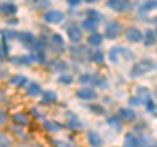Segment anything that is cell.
I'll list each match as a JSON object with an SVG mask.
<instances>
[{
    "instance_id": "cell-22",
    "label": "cell",
    "mask_w": 157,
    "mask_h": 147,
    "mask_svg": "<svg viewBox=\"0 0 157 147\" xmlns=\"http://www.w3.org/2000/svg\"><path fill=\"white\" fill-rule=\"evenodd\" d=\"M26 83H28V78L21 74H17L11 78V85H13V86L24 87V86H26Z\"/></svg>"
},
{
    "instance_id": "cell-6",
    "label": "cell",
    "mask_w": 157,
    "mask_h": 147,
    "mask_svg": "<svg viewBox=\"0 0 157 147\" xmlns=\"http://www.w3.org/2000/svg\"><path fill=\"white\" fill-rule=\"evenodd\" d=\"M126 38H127V41L131 42V43H140L143 41V33H141V30H139L137 27L132 26V27L127 29Z\"/></svg>"
},
{
    "instance_id": "cell-25",
    "label": "cell",
    "mask_w": 157,
    "mask_h": 147,
    "mask_svg": "<svg viewBox=\"0 0 157 147\" xmlns=\"http://www.w3.org/2000/svg\"><path fill=\"white\" fill-rule=\"evenodd\" d=\"M12 61L16 63V64H21V65H30L33 63V59L32 56H18V57H13Z\"/></svg>"
},
{
    "instance_id": "cell-7",
    "label": "cell",
    "mask_w": 157,
    "mask_h": 147,
    "mask_svg": "<svg viewBox=\"0 0 157 147\" xmlns=\"http://www.w3.org/2000/svg\"><path fill=\"white\" fill-rule=\"evenodd\" d=\"M67 35H68V38H70V41L72 43H75V45H77V43L82 39V33H81L80 27H78L77 25L68 26L67 27Z\"/></svg>"
},
{
    "instance_id": "cell-29",
    "label": "cell",
    "mask_w": 157,
    "mask_h": 147,
    "mask_svg": "<svg viewBox=\"0 0 157 147\" xmlns=\"http://www.w3.org/2000/svg\"><path fill=\"white\" fill-rule=\"evenodd\" d=\"M58 82L60 83V85H71L73 82V77L71 74H60L58 77Z\"/></svg>"
},
{
    "instance_id": "cell-11",
    "label": "cell",
    "mask_w": 157,
    "mask_h": 147,
    "mask_svg": "<svg viewBox=\"0 0 157 147\" xmlns=\"http://www.w3.org/2000/svg\"><path fill=\"white\" fill-rule=\"evenodd\" d=\"M143 41H144V46L145 47H151V46H155L157 43V35L153 30L148 29L144 34H143Z\"/></svg>"
},
{
    "instance_id": "cell-4",
    "label": "cell",
    "mask_w": 157,
    "mask_h": 147,
    "mask_svg": "<svg viewBox=\"0 0 157 147\" xmlns=\"http://www.w3.org/2000/svg\"><path fill=\"white\" fill-rule=\"evenodd\" d=\"M121 31H122L121 23L118 21H111V22L107 23L106 27H105V37L107 39H110V41H114V39H117L119 37Z\"/></svg>"
},
{
    "instance_id": "cell-3",
    "label": "cell",
    "mask_w": 157,
    "mask_h": 147,
    "mask_svg": "<svg viewBox=\"0 0 157 147\" xmlns=\"http://www.w3.org/2000/svg\"><path fill=\"white\" fill-rule=\"evenodd\" d=\"M106 7L117 13H126L131 11L132 3H131V0H107Z\"/></svg>"
},
{
    "instance_id": "cell-42",
    "label": "cell",
    "mask_w": 157,
    "mask_h": 147,
    "mask_svg": "<svg viewBox=\"0 0 157 147\" xmlns=\"http://www.w3.org/2000/svg\"><path fill=\"white\" fill-rule=\"evenodd\" d=\"M155 33H156V35H157V30H156V31H155Z\"/></svg>"
},
{
    "instance_id": "cell-38",
    "label": "cell",
    "mask_w": 157,
    "mask_h": 147,
    "mask_svg": "<svg viewBox=\"0 0 157 147\" xmlns=\"http://www.w3.org/2000/svg\"><path fill=\"white\" fill-rule=\"evenodd\" d=\"M67 3L70 4L71 7H76V5H78V4L81 3V0H67Z\"/></svg>"
},
{
    "instance_id": "cell-27",
    "label": "cell",
    "mask_w": 157,
    "mask_h": 147,
    "mask_svg": "<svg viewBox=\"0 0 157 147\" xmlns=\"http://www.w3.org/2000/svg\"><path fill=\"white\" fill-rule=\"evenodd\" d=\"M13 121L16 122L17 125H20V126H25V125H28V122H29L28 117L24 115V113H16V115H13Z\"/></svg>"
},
{
    "instance_id": "cell-13",
    "label": "cell",
    "mask_w": 157,
    "mask_h": 147,
    "mask_svg": "<svg viewBox=\"0 0 157 147\" xmlns=\"http://www.w3.org/2000/svg\"><path fill=\"white\" fill-rule=\"evenodd\" d=\"M119 117L124 121H134L136 119V113H135V111L131 108H121Z\"/></svg>"
},
{
    "instance_id": "cell-16",
    "label": "cell",
    "mask_w": 157,
    "mask_h": 147,
    "mask_svg": "<svg viewBox=\"0 0 157 147\" xmlns=\"http://www.w3.org/2000/svg\"><path fill=\"white\" fill-rule=\"evenodd\" d=\"M90 82L94 86L101 87V89H106V87H107V80L102 74H94V76H92V81Z\"/></svg>"
},
{
    "instance_id": "cell-41",
    "label": "cell",
    "mask_w": 157,
    "mask_h": 147,
    "mask_svg": "<svg viewBox=\"0 0 157 147\" xmlns=\"http://www.w3.org/2000/svg\"><path fill=\"white\" fill-rule=\"evenodd\" d=\"M0 72H2V73H4V72H3V70H2V69H0Z\"/></svg>"
},
{
    "instance_id": "cell-23",
    "label": "cell",
    "mask_w": 157,
    "mask_h": 147,
    "mask_svg": "<svg viewBox=\"0 0 157 147\" xmlns=\"http://www.w3.org/2000/svg\"><path fill=\"white\" fill-rule=\"evenodd\" d=\"M124 147H137V137L132 133H127L124 137Z\"/></svg>"
},
{
    "instance_id": "cell-2",
    "label": "cell",
    "mask_w": 157,
    "mask_h": 147,
    "mask_svg": "<svg viewBox=\"0 0 157 147\" xmlns=\"http://www.w3.org/2000/svg\"><path fill=\"white\" fill-rule=\"evenodd\" d=\"M119 57H123L124 60H132L135 57L134 52L126 47H113L109 52V59L111 63L118 64L119 63Z\"/></svg>"
},
{
    "instance_id": "cell-21",
    "label": "cell",
    "mask_w": 157,
    "mask_h": 147,
    "mask_svg": "<svg viewBox=\"0 0 157 147\" xmlns=\"http://www.w3.org/2000/svg\"><path fill=\"white\" fill-rule=\"evenodd\" d=\"M51 39H52V45L55 47H58L59 52H62L63 50H64V41H63V37L60 35V34H58V33L52 34Z\"/></svg>"
},
{
    "instance_id": "cell-31",
    "label": "cell",
    "mask_w": 157,
    "mask_h": 147,
    "mask_svg": "<svg viewBox=\"0 0 157 147\" xmlns=\"http://www.w3.org/2000/svg\"><path fill=\"white\" fill-rule=\"evenodd\" d=\"M16 12H17V7L14 4L8 3L4 5V13L6 14H16Z\"/></svg>"
},
{
    "instance_id": "cell-26",
    "label": "cell",
    "mask_w": 157,
    "mask_h": 147,
    "mask_svg": "<svg viewBox=\"0 0 157 147\" xmlns=\"http://www.w3.org/2000/svg\"><path fill=\"white\" fill-rule=\"evenodd\" d=\"M42 100L43 103H54L58 100V95L54 91H46L42 95Z\"/></svg>"
},
{
    "instance_id": "cell-35",
    "label": "cell",
    "mask_w": 157,
    "mask_h": 147,
    "mask_svg": "<svg viewBox=\"0 0 157 147\" xmlns=\"http://www.w3.org/2000/svg\"><path fill=\"white\" fill-rule=\"evenodd\" d=\"M141 103H143V100L140 99L137 95H135V96H131L130 99H128V104L130 106H140Z\"/></svg>"
},
{
    "instance_id": "cell-8",
    "label": "cell",
    "mask_w": 157,
    "mask_h": 147,
    "mask_svg": "<svg viewBox=\"0 0 157 147\" xmlns=\"http://www.w3.org/2000/svg\"><path fill=\"white\" fill-rule=\"evenodd\" d=\"M43 20H45L47 23H60L63 20H64V13L60 11H50V12L45 13Z\"/></svg>"
},
{
    "instance_id": "cell-1",
    "label": "cell",
    "mask_w": 157,
    "mask_h": 147,
    "mask_svg": "<svg viewBox=\"0 0 157 147\" xmlns=\"http://www.w3.org/2000/svg\"><path fill=\"white\" fill-rule=\"evenodd\" d=\"M156 68V64L149 59H144V60H141L139 63H136V64L132 66L131 69V77L132 78H137V77H141L147 74L148 72L153 70Z\"/></svg>"
},
{
    "instance_id": "cell-19",
    "label": "cell",
    "mask_w": 157,
    "mask_h": 147,
    "mask_svg": "<svg viewBox=\"0 0 157 147\" xmlns=\"http://www.w3.org/2000/svg\"><path fill=\"white\" fill-rule=\"evenodd\" d=\"M157 8V0H147L143 4L140 5V13H147V12H151L153 9Z\"/></svg>"
},
{
    "instance_id": "cell-30",
    "label": "cell",
    "mask_w": 157,
    "mask_h": 147,
    "mask_svg": "<svg viewBox=\"0 0 157 147\" xmlns=\"http://www.w3.org/2000/svg\"><path fill=\"white\" fill-rule=\"evenodd\" d=\"M89 109L93 112V113H96V115H105L106 113V109L102 106H100V104H90Z\"/></svg>"
},
{
    "instance_id": "cell-12",
    "label": "cell",
    "mask_w": 157,
    "mask_h": 147,
    "mask_svg": "<svg viewBox=\"0 0 157 147\" xmlns=\"http://www.w3.org/2000/svg\"><path fill=\"white\" fill-rule=\"evenodd\" d=\"M88 142H89V145L92 147H101L102 143H104V141H102L101 135L97 133V131H89L88 133Z\"/></svg>"
},
{
    "instance_id": "cell-32",
    "label": "cell",
    "mask_w": 157,
    "mask_h": 147,
    "mask_svg": "<svg viewBox=\"0 0 157 147\" xmlns=\"http://www.w3.org/2000/svg\"><path fill=\"white\" fill-rule=\"evenodd\" d=\"M86 16L90 17V18H94V20H98V21H101L102 20V14L100 12H97L96 9H89V11H86Z\"/></svg>"
},
{
    "instance_id": "cell-17",
    "label": "cell",
    "mask_w": 157,
    "mask_h": 147,
    "mask_svg": "<svg viewBox=\"0 0 157 147\" xmlns=\"http://www.w3.org/2000/svg\"><path fill=\"white\" fill-rule=\"evenodd\" d=\"M106 122L111 126V128H114L118 131H121L122 129H123V125H122V121H121L119 116H110V117H107Z\"/></svg>"
},
{
    "instance_id": "cell-43",
    "label": "cell",
    "mask_w": 157,
    "mask_h": 147,
    "mask_svg": "<svg viewBox=\"0 0 157 147\" xmlns=\"http://www.w3.org/2000/svg\"><path fill=\"white\" fill-rule=\"evenodd\" d=\"M0 8H2V5H0Z\"/></svg>"
},
{
    "instance_id": "cell-36",
    "label": "cell",
    "mask_w": 157,
    "mask_h": 147,
    "mask_svg": "<svg viewBox=\"0 0 157 147\" xmlns=\"http://www.w3.org/2000/svg\"><path fill=\"white\" fill-rule=\"evenodd\" d=\"M12 143L6 135H2L0 134V147H11Z\"/></svg>"
},
{
    "instance_id": "cell-34",
    "label": "cell",
    "mask_w": 157,
    "mask_h": 147,
    "mask_svg": "<svg viewBox=\"0 0 157 147\" xmlns=\"http://www.w3.org/2000/svg\"><path fill=\"white\" fill-rule=\"evenodd\" d=\"M90 81H92V74H89V73H84V74H81L78 77V82L81 85H88Z\"/></svg>"
},
{
    "instance_id": "cell-24",
    "label": "cell",
    "mask_w": 157,
    "mask_h": 147,
    "mask_svg": "<svg viewBox=\"0 0 157 147\" xmlns=\"http://www.w3.org/2000/svg\"><path fill=\"white\" fill-rule=\"evenodd\" d=\"M50 68L54 72H63L67 69V64L62 60H54V61H51Z\"/></svg>"
},
{
    "instance_id": "cell-20",
    "label": "cell",
    "mask_w": 157,
    "mask_h": 147,
    "mask_svg": "<svg viewBox=\"0 0 157 147\" xmlns=\"http://www.w3.org/2000/svg\"><path fill=\"white\" fill-rule=\"evenodd\" d=\"M90 55H88V57H89V60L96 63V64H104L105 61V56L104 53H102L101 51H93V52H89Z\"/></svg>"
},
{
    "instance_id": "cell-37",
    "label": "cell",
    "mask_w": 157,
    "mask_h": 147,
    "mask_svg": "<svg viewBox=\"0 0 157 147\" xmlns=\"http://www.w3.org/2000/svg\"><path fill=\"white\" fill-rule=\"evenodd\" d=\"M6 122H7V115H6V112L0 111V126H3Z\"/></svg>"
},
{
    "instance_id": "cell-15",
    "label": "cell",
    "mask_w": 157,
    "mask_h": 147,
    "mask_svg": "<svg viewBox=\"0 0 157 147\" xmlns=\"http://www.w3.org/2000/svg\"><path fill=\"white\" fill-rule=\"evenodd\" d=\"M102 41H104V35L102 34H100V33H92L89 37H88V39H86V42H88V45L89 46H94V47H97V46H100L101 43H102Z\"/></svg>"
},
{
    "instance_id": "cell-9",
    "label": "cell",
    "mask_w": 157,
    "mask_h": 147,
    "mask_svg": "<svg viewBox=\"0 0 157 147\" xmlns=\"http://www.w3.org/2000/svg\"><path fill=\"white\" fill-rule=\"evenodd\" d=\"M76 96L78 99H82V100H94L97 99V91L90 89V87H85V89H81V90H77L76 91Z\"/></svg>"
},
{
    "instance_id": "cell-39",
    "label": "cell",
    "mask_w": 157,
    "mask_h": 147,
    "mask_svg": "<svg viewBox=\"0 0 157 147\" xmlns=\"http://www.w3.org/2000/svg\"><path fill=\"white\" fill-rule=\"evenodd\" d=\"M85 2H86V3H89V4H92V3H97L98 0H85Z\"/></svg>"
},
{
    "instance_id": "cell-18",
    "label": "cell",
    "mask_w": 157,
    "mask_h": 147,
    "mask_svg": "<svg viewBox=\"0 0 157 147\" xmlns=\"http://www.w3.org/2000/svg\"><path fill=\"white\" fill-rule=\"evenodd\" d=\"M26 92H28L29 96H38V95H41V94H42L41 85H39V83H37V82H32L30 85L28 86Z\"/></svg>"
},
{
    "instance_id": "cell-33",
    "label": "cell",
    "mask_w": 157,
    "mask_h": 147,
    "mask_svg": "<svg viewBox=\"0 0 157 147\" xmlns=\"http://www.w3.org/2000/svg\"><path fill=\"white\" fill-rule=\"evenodd\" d=\"M144 104H145V107H147V111L151 112V113L156 111V104H155V102H153V99H152V98H148V99L144 102Z\"/></svg>"
},
{
    "instance_id": "cell-28",
    "label": "cell",
    "mask_w": 157,
    "mask_h": 147,
    "mask_svg": "<svg viewBox=\"0 0 157 147\" xmlns=\"http://www.w3.org/2000/svg\"><path fill=\"white\" fill-rule=\"evenodd\" d=\"M45 128L48 131H59V130H62L63 126L56 121H45Z\"/></svg>"
},
{
    "instance_id": "cell-14",
    "label": "cell",
    "mask_w": 157,
    "mask_h": 147,
    "mask_svg": "<svg viewBox=\"0 0 157 147\" xmlns=\"http://www.w3.org/2000/svg\"><path fill=\"white\" fill-rule=\"evenodd\" d=\"M98 23H100V21H98V20L90 18V17H86L84 21H82V26H84L85 30L94 33V31L97 30V27H98Z\"/></svg>"
},
{
    "instance_id": "cell-40",
    "label": "cell",
    "mask_w": 157,
    "mask_h": 147,
    "mask_svg": "<svg viewBox=\"0 0 157 147\" xmlns=\"http://www.w3.org/2000/svg\"><path fill=\"white\" fill-rule=\"evenodd\" d=\"M147 147H157V143H153V145H152V143H148V146H147Z\"/></svg>"
},
{
    "instance_id": "cell-10",
    "label": "cell",
    "mask_w": 157,
    "mask_h": 147,
    "mask_svg": "<svg viewBox=\"0 0 157 147\" xmlns=\"http://www.w3.org/2000/svg\"><path fill=\"white\" fill-rule=\"evenodd\" d=\"M67 126L70 129H81L82 124L73 112H68L67 113Z\"/></svg>"
},
{
    "instance_id": "cell-5",
    "label": "cell",
    "mask_w": 157,
    "mask_h": 147,
    "mask_svg": "<svg viewBox=\"0 0 157 147\" xmlns=\"http://www.w3.org/2000/svg\"><path fill=\"white\" fill-rule=\"evenodd\" d=\"M16 38H18V41L21 42L25 47H28V48H34V46H36V43H37L36 37H34L32 33H29V31L17 33V37Z\"/></svg>"
}]
</instances>
